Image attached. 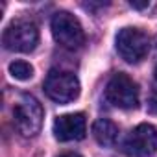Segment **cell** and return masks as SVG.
I'll return each mask as SVG.
<instances>
[{
    "instance_id": "6da1fadb",
    "label": "cell",
    "mask_w": 157,
    "mask_h": 157,
    "mask_svg": "<svg viewBox=\"0 0 157 157\" xmlns=\"http://www.w3.org/2000/svg\"><path fill=\"white\" fill-rule=\"evenodd\" d=\"M43 107L32 94H22L13 107V126L22 137H35L43 126Z\"/></svg>"
},
{
    "instance_id": "7a4b0ae2",
    "label": "cell",
    "mask_w": 157,
    "mask_h": 157,
    "mask_svg": "<svg viewBox=\"0 0 157 157\" xmlns=\"http://www.w3.org/2000/svg\"><path fill=\"white\" fill-rule=\"evenodd\" d=\"M117 52L118 56L126 61V63H140L148 52H150V46H151V41H150V35L146 32H142L140 28H122L118 33H117Z\"/></svg>"
},
{
    "instance_id": "3957f363",
    "label": "cell",
    "mask_w": 157,
    "mask_h": 157,
    "mask_svg": "<svg viewBox=\"0 0 157 157\" xmlns=\"http://www.w3.org/2000/svg\"><path fill=\"white\" fill-rule=\"evenodd\" d=\"M39 43V30L35 26V22L28 21V19H19L13 21L2 35V44L6 50L11 52H33L35 46Z\"/></svg>"
},
{
    "instance_id": "277c9868",
    "label": "cell",
    "mask_w": 157,
    "mask_h": 157,
    "mask_svg": "<svg viewBox=\"0 0 157 157\" xmlns=\"http://www.w3.org/2000/svg\"><path fill=\"white\" fill-rule=\"evenodd\" d=\"M52 35L54 39L67 50H78L85 43V32L72 13L68 11H57L52 17Z\"/></svg>"
},
{
    "instance_id": "5b68a950",
    "label": "cell",
    "mask_w": 157,
    "mask_h": 157,
    "mask_svg": "<svg viewBox=\"0 0 157 157\" xmlns=\"http://www.w3.org/2000/svg\"><path fill=\"white\" fill-rule=\"evenodd\" d=\"M44 94L57 102V104H68L80 96V82L72 72L65 70H50L43 83Z\"/></svg>"
},
{
    "instance_id": "8992f818",
    "label": "cell",
    "mask_w": 157,
    "mask_h": 157,
    "mask_svg": "<svg viewBox=\"0 0 157 157\" xmlns=\"http://www.w3.org/2000/svg\"><path fill=\"white\" fill-rule=\"evenodd\" d=\"M105 100L118 109H135L139 105V85L124 72H117L105 85Z\"/></svg>"
},
{
    "instance_id": "52a82bcc",
    "label": "cell",
    "mask_w": 157,
    "mask_h": 157,
    "mask_svg": "<svg viewBox=\"0 0 157 157\" xmlns=\"http://www.w3.org/2000/svg\"><path fill=\"white\" fill-rule=\"evenodd\" d=\"M128 157H151L157 151V129L151 124H139L124 140Z\"/></svg>"
},
{
    "instance_id": "ba28073f",
    "label": "cell",
    "mask_w": 157,
    "mask_h": 157,
    "mask_svg": "<svg viewBox=\"0 0 157 157\" xmlns=\"http://www.w3.org/2000/svg\"><path fill=\"white\" fill-rule=\"evenodd\" d=\"M54 137L61 142L82 140L87 133V120L83 113L61 115L54 120Z\"/></svg>"
},
{
    "instance_id": "9c48e42d",
    "label": "cell",
    "mask_w": 157,
    "mask_h": 157,
    "mask_svg": "<svg viewBox=\"0 0 157 157\" xmlns=\"http://www.w3.org/2000/svg\"><path fill=\"white\" fill-rule=\"evenodd\" d=\"M93 137L100 146H113L118 139V128L107 118H98L93 124Z\"/></svg>"
},
{
    "instance_id": "30bf717a",
    "label": "cell",
    "mask_w": 157,
    "mask_h": 157,
    "mask_svg": "<svg viewBox=\"0 0 157 157\" xmlns=\"http://www.w3.org/2000/svg\"><path fill=\"white\" fill-rule=\"evenodd\" d=\"M10 74L19 82H26L33 76V67L26 61H13L10 63Z\"/></svg>"
},
{
    "instance_id": "8fae6325",
    "label": "cell",
    "mask_w": 157,
    "mask_h": 157,
    "mask_svg": "<svg viewBox=\"0 0 157 157\" xmlns=\"http://www.w3.org/2000/svg\"><path fill=\"white\" fill-rule=\"evenodd\" d=\"M148 111L153 113V115H157V89H153L151 94H150V98H148Z\"/></svg>"
},
{
    "instance_id": "7c38bea8",
    "label": "cell",
    "mask_w": 157,
    "mask_h": 157,
    "mask_svg": "<svg viewBox=\"0 0 157 157\" xmlns=\"http://www.w3.org/2000/svg\"><path fill=\"white\" fill-rule=\"evenodd\" d=\"M129 6L133 10H146V8H150V2H129Z\"/></svg>"
},
{
    "instance_id": "4fadbf2b",
    "label": "cell",
    "mask_w": 157,
    "mask_h": 157,
    "mask_svg": "<svg viewBox=\"0 0 157 157\" xmlns=\"http://www.w3.org/2000/svg\"><path fill=\"white\" fill-rule=\"evenodd\" d=\"M59 157H82L80 153H74V151H67V153H61Z\"/></svg>"
},
{
    "instance_id": "5bb4252c",
    "label": "cell",
    "mask_w": 157,
    "mask_h": 157,
    "mask_svg": "<svg viewBox=\"0 0 157 157\" xmlns=\"http://www.w3.org/2000/svg\"><path fill=\"white\" fill-rule=\"evenodd\" d=\"M155 80H157V67H155Z\"/></svg>"
}]
</instances>
